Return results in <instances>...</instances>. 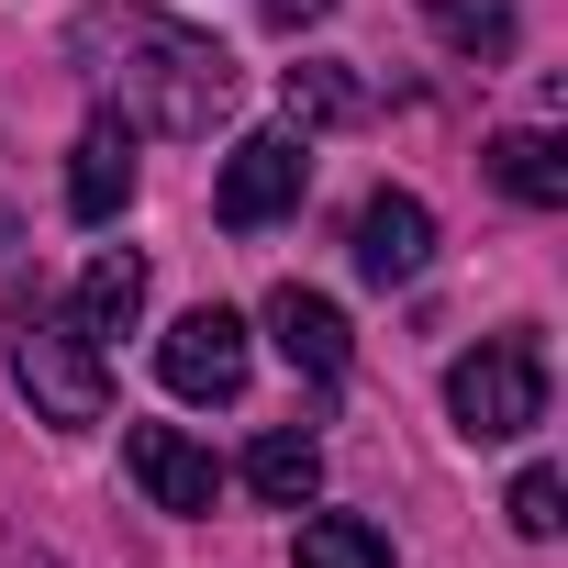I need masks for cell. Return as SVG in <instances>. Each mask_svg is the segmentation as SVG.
I'll return each instance as SVG.
<instances>
[{
	"label": "cell",
	"instance_id": "3957f363",
	"mask_svg": "<svg viewBox=\"0 0 568 568\" xmlns=\"http://www.w3.org/2000/svg\"><path fill=\"white\" fill-rule=\"evenodd\" d=\"M446 413L468 446H513L546 424V346L535 335H479L457 368H446Z\"/></svg>",
	"mask_w": 568,
	"mask_h": 568
},
{
	"label": "cell",
	"instance_id": "30bf717a",
	"mask_svg": "<svg viewBox=\"0 0 568 568\" xmlns=\"http://www.w3.org/2000/svg\"><path fill=\"white\" fill-rule=\"evenodd\" d=\"M134 313H145V256L134 245H101L90 278H79V302H68V324L90 346H112V335H134Z\"/></svg>",
	"mask_w": 568,
	"mask_h": 568
},
{
	"label": "cell",
	"instance_id": "5b68a950",
	"mask_svg": "<svg viewBox=\"0 0 568 568\" xmlns=\"http://www.w3.org/2000/svg\"><path fill=\"white\" fill-rule=\"evenodd\" d=\"M156 379H168L179 402H234V390H245V313H223V302L179 313V324L156 335Z\"/></svg>",
	"mask_w": 568,
	"mask_h": 568
},
{
	"label": "cell",
	"instance_id": "5bb4252c",
	"mask_svg": "<svg viewBox=\"0 0 568 568\" xmlns=\"http://www.w3.org/2000/svg\"><path fill=\"white\" fill-rule=\"evenodd\" d=\"M278 101H291V134H313V123H368V90H357L335 57L291 68V79H278Z\"/></svg>",
	"mask_w": 568,
	"mask_h": 568
},
{
	"label": "cell",
	"instance_id": "7a4b0ae2",
	"mask_svg": "<svg viewBox=\"0 0 568 568\" xmlns=\"http://www.w3.org/2000/svg\"><path fill=\"white\" fill-rule=\"evenodd\" d=\"M12 390L34 402V424H57V435H90V424H112V368H101V346L34 291V302H12Z\"/></svg>",
	"mask_w": 568,
	"mask_h": 568
},
{
	"label": "cell",
	"instance_id": "6da1fadb",
	"mask_svg": "<svg viewBox=\"0 0 568 568\" xmlns=\"http://www.w3.org/2000/svg\"><path fill=\"white\" fill-rule=\"evenodd\" d=\"M68 68L112 101V123L168 134V145H201L234 112V57L201 23L156 12V0H90V12L68 23Z\"/></svg>",
	"mask_w": 568,
	"mask_h": 568
},
{
	"label": "cell",
	"instance_id": "e0dca14e",
	"mask_svg": "<svg viewBox=\"0 0 568 568\" xmlns=\"http://www.w3.org/2000/svg\"><path fill=\"white\" fill-rule=\"evenodd\" d=\"M324 12H335V0H267V23H278V34H302V23H324Z\"/></svg>",
	"mask_w": 568,
	"mask_h": 568
},
{
	"label": "cell",
	"instance_id": "7c38bea8",
	"mask_svg": "<svg viewBox=\"0 0 568 568\" xmlns=\"http://www.w3.org/2000/svg\"><path fill=\"white\" fill-rule=\"evenodd\" d=\"M245 490H256V501H278V513H302V501L324 490V446H313V435H291V424L256 435V446H245Z\"/></svg>",
	"mask_w": 568,
	"mask_h": 568
},
{
	"label": "cell",
	"instance_id": "8fae6325",
	"mask_svg": "<svg viewBox=\"0 0 568 568\" xmlns=\"http://www.w3.org/2000/svg\"><path fill=\"white\" fill-rule=\"evenodd\" d=\"M490 179H501L524 212H557V201H568V145L535 134V123H513V134H490Z\"/></svg>",
	"mask_w": 568,
	"mask_h": 568
},
{
	"label": "cell",
	"instance_id": "9a60e30c",
	"mask_svg": "<svg viewBox=\"0 0 568 568\" xmlns=\"http://www.w3.org/2000/svg\"><path fill=\"white\" fill-rule=\"evenodd\" d=\"M302 568H390V535L357 513H302Z\"/></svg>",
	"mask_w": 568,
	"mask_h": 568
},
{
	"label": "cell",
	"instance_id": "277c9868",
	"mask_svg": "<svg viewBox=\"0 0 568 568\" xmlns=\"http://www.w3.org/2000/svg\"><path fill=\"white\" fill-rule=\"evenodd\" d=\"M302 190H313V134L267 123V134H245V145L223 156V179H212V223H223V234H267L278 212H302Z\"/></svg>",
	"mask_w": 568,
	"mask_h": 568
},
{
	"label": "cell",
	"instance_id": "2e32d148",
	"mask_svg": "<svg viewBox=\"0 0 568 568\" xmlns=\"http://www.w3.org/2000/svg\"><path fill=\"white\" fill-rule=\"evenodd\" d=\"M557 524H568V479H557V468H524V479H513V535L546 546Z\"/></svg>",
	"mask_w": 568,
	"mask_h": 568
},
{
	"label": "cell",
	"instance_id": "9c48e42d",
	"mask_svg": "<svg viewBox=\"0 0 568 568\" xmlns=\"http://www.w3.org/2000/svg\"><path fill=\"white\" fill-rule=\"evenodd\" d=\"M123 201H134V123L101 112V123L68 145V212H79V223H112Z\"/></svg>",
	"mask_w": 568,
	"mask_h": 568
},
{
	"label": "cell",
	"instance_id": "52a82bcc",
	"mask_svg": "<svg viewBox=\"0 0 568 568\" xmlns=\"http://www.w3.org/2000/svg\"><path fill=\"white\" fill-rule=\"evenodd\" d=\"M267 335H278V357H291L313 390H335V379L357 368V335H346V313H335L324 291H302V278H278V291H267Z\"/></svg>",
	"mask_w": 568,
	"mask_h": 568
},
{
	"label": "cell",
	"instance_id": "ba28073f",
	"mask_svg": "<svg viewBox=\"0 0 568 568\" xmlns=\"http://www.w3.org/2000/svg\"><path fill=\"white\" fill-rule=\"evenodd\" d=\"M424 256H435V212L413 190H379L357 212V278L368 291H402V278H424Z\"/></svg>",
	"mask_w": 568,
	"mask_h": 568
},
{
	"label": "cell",
	"instance_id": "8992f818",
	"mask_svg": "<svg viewBox=\"0 0 568 568\" xmlns=\"http://www.w3.org/2000/svg\"><path fill=\"white\" fill-rule=\"evenodd\" d=\"M123 468H134V490H145L156 513H179V524H201V513L223 501L212 446H201V435H179V424H123Z\"/></svg>",
	"mask_w": 568,
	"mask_h": 568
},
{
	"label": "cell",
	"instance_id": "4fadbf2b",
	"mask_svg": "<svg viewBox=\"0 0 568 568\" xmlns=\"http://www.w3.org/2000/svg\"><path fill=\"white\" fill-rule=\"evenodd\" d=\"M413 12H424L457 57H479V68H501V57H513V34H524V23H513V0H413Z\"/></svg>",
	"mask_w": 568,
	"mask_h": 568
}]
</instances>
